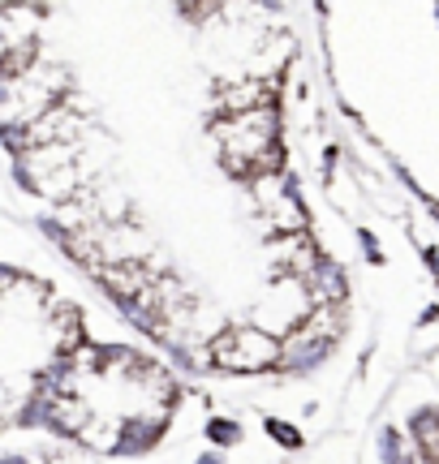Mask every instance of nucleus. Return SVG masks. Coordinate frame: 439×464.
Here are the masks:
<instances>
[{
    "mask_svg": "<svg viewBox=\"0 0 439 464\" xmlns=\"http://www.w3.org/2000/svg\"><path fill=\"white\" fill-rule=\"evenodd\" d=\"M337 335H340V305L337 301H323V305H315V314L306 318L302 327L285 340V357H302L310 348L332 344Z\"/></svg>",
    "mask_w": 439,
    "mask_h": 464,
    "instance_id": "2",
    "label": "nucleus"
},
{
    "mask_svg": "<svg viewBox=\"0 0 439 464\" xmlns=\"http://www.w3.org/2000/svg\"><path fill=\"white\" fill-rule=\"evenodd\" d=\"M207 357L224 370H233V374H263V370L285 362V344L276 335L259 332V327H229L211 340Z\"/></svg>",
    "mask_w": 439,
    "mask_h": 464,
    "instance_id": "1",
    "label": "nucleus"
}]
</instances>
